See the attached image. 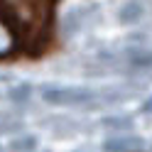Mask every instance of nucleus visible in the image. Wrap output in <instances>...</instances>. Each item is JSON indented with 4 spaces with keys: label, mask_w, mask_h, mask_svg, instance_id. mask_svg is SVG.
<instances>
[{
    "label": "nucleus",
    "mask_w": 152,
    "mask_h": 152,
    "mask_svg": "<svg viewBox=\"0 0 152 152\" xmlns=\"http://www.w3.org/2000/svg\"><path fill=\"white\" fill-rule=\"evenodd\" d=\"M5 44H7V39H5V34H3V32H0V52H3V49H5Z\"/></svg>",
    "instance_id": "9"
},
{
    "label": "nucleus",
    "mask_w": 152,
    "mask_h": 152,
    "mask_svg": "<svg viewBox=\"0 0 152 152\" xmlns=\"http://www.w3.org/2000/svg\"><path fill=\"white\" fill-rule=\"evenodd\" d=\"M30 86H27V83H20V86H15V88H10V93H7V96H10L15 103H22V101H27L30 98Z\"/></svg>",
    "instance_id": "7"
},
{
    "label": "nucleus",
    "mask_w": 152,
    "mask_h": 152,
    "mask_svg": "<svg viewBox=\"0 0 152 152\" xmlns=\"http://www.w3.org/2000/svg\"><path fill=\"white\" fill-rule=\"evenodd\" d=\"M142 113L152 115V96H147V98H145V103H142Z\"/></svg>",
    "instance_id": "8"
},
{
    "label": "nucleus",
    "mask_w": 152,
    "mask_h": 152,
    "mask_svg": "<svg viewBox=\"0 0 152 152\" xmlns=\"http://www.w3.org/2000/svg\"><path fill=\"white\" fill-rule=\"evenodd\" d=\"M42 98L52 106H83L96 98V93L86 86H47L42 88Z\"/></svg>",
    "instance_id": "1"
},
{
    "label": "nucleus",
    "mask_w": 152,
    "mask_h": 152,
    "mask_svg": "<svg viewBox=\"0 0 152 152\" xmlns=\"http://www.w3.org/2000/svg\"><path fill=\"white\" fill-rule=\"evenodd\" d=\"M10 152H34L37 150V137L34 135H17L7 142Z\"/></svg>",
    "instance_id": "5"
},
{
    "label": "nucleus",
    "mask_w": 152,
    "mask_h": 152,
    "mask_svg": "<svg viewBox=\"0 0 152 152\" xmlns=\"http://www.w3.org/2000/svg\"><path fill=\"white\" fill-rule=\"evenodd\" d=\"M88 12H93V7H74V10L66 12L64 17V32L66 34H76L88 20Z\"/></svg>",
    "instance_id": "3"
},
{
    "label": "nucleus",
    "mask_w": 152,
    "mask_h": 152,
    "mask_svg": "<svg viewBox=\"0 0 152 152\" xmlns=\"http://www.w3.org/2000/svg\"><path fill=\"white\" fill-rule=\"evenodd\" d=\"M142 145V140L135 137V135H115V137H108V140H103V152H130V150H135Z\"/></svg>",
    "instance_id": "2"
},
{
    "label": "nucleus",
    "mask_w": 152,
    "mask_h": 152,
    "mask_svg": "<svg viewBox=\"0 0 152 152\" xmlns=\"http://www.w3.org/2000/svg\"><path fill=\"white\" fill-rule=\"evenodd\" d=\"M101 125L108 128V130H125V128L132 125V120L130 118H123V115H110V118H103Z\"/></svg>",
    "instance_id": "6"
},
{
    "label": "nucleus",
    "mask_w": 152,
    "mask_h": 152,
    "mask_svg": "<svg viewBox=\"0 0 152 152\" xmlns=\"http://www.w3.org/2000/svg\"><path fill=\"white\" fill-rule=\"evenodd\" d=\"M142 15H145V3L142 0H128V3H123L120 12H118V20L123 25H135L142 20Z\"/></svg>",
    "instance_id": "4"
}]
</instances>
